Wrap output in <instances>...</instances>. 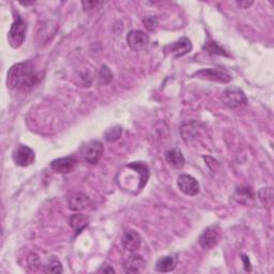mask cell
<instances>
[{"label":"cell","mask_w":274,"mask_h":274,"mask_svg":"<svg viewBox=\"0 0 274 274\" xmlns=\"http://www.w3.org/2000/svg\"><path fill=\"white\" fill-rule=\"evenodd\" d=\"M42 78L40 72L31 61L15 63L9 70L7 75V86L10 89L28 90L35 87Z\"/></svg>","instance_id":"obj_1"},{"label":"cell","mask_w":274,"mask_h":274,"mask_svg":"<svg viewBox=\"0 0 274 274\" xmlns=\"http://www.w3.org/2000/svg\"><path fill=\"white\" fill-rule=\"evenodd\" d=\"M221 100L226 107L231 110L239 111L244 108L247 104V99L244 92L238 87H229L222 93Z\"/></svg>","instance_id":"obj_2"},{"label":"cell","mask_w":274,"mask_h":274,"mask_svg":"<svg viewBox=\"0 0 274 274\" xmlns=\"http://www.w3.org/2000/svg\"><path fill=\"white\" fill-rule=\"evenodd\" d=\"M27 31V24L21 16H16L12 24V26L8 34V41L11 47L18 48L25 41Z\"/></svg>","instance_id":"obj_3"},{"label":"cell","mask_w":274,"mask_h":274,"mask_svg":"<svg viewBox=\"0 0 274 274\" xmlns=\"http://www.w3.org/2000/svg\"><path fill=\"white\" fill-rule=\"evenodd\" d=\"M104 147L103 144L100 141H90L88 142L84 147L81 148V156L84 160L89 164H97L101 157H103Z\"/></svg>","instance_id":"obj_4"},{"label":"cell","mask_w":274,"mask_h":274,"mask_svg":"<svg viewBox=\"0 0 274 274\" xmlns=\"http://www.w3.org/2000/svg\"><path fill=\"white\" fill-rule=\"evenodd\" d=\"M12 157H13V161L17 166L27 167L35 163L36 154L33 149L27 147V146L21 145L14 150Z\"/></svg>","instance_id":"obj_5"},{"label":"cell","mask_w":274,"mask_h":274,"mask_svg":"<svg viewBox=\"0 0 274 274\" xmlns=\"http://www.w3.org/2000/svg\"><path fill=\"white\" fill-rule=\"evenodd\" d=\"M191 50H192V43L188 38H181V39L164 47V52L169 54L175 59L189 54Z\"/></svg>","instance_id":"obj_6"},{"label":"cell","mask_w":274,"mask_h":274,"mask_svg":"<svg viewBox=\"0 0 274 274\" xmlns=\"http://www.w3.org/2000/svg\"><path fill=\"white\" fill-rule=\"evenodd\" d=\"M220 231L218 225L208 227L199 237V244L203 250H211L220 241Z\"/></svg>","instance_id":"obj_7"},{"label":"cell","mask_w":274,"mask_h":274,"mask_svg":"<svg viewBox=\"0 0 274 274\" xmlns=\"http://www.w3.org/2000/svg\"><path fill=\"white\" fill-rule=\"evenodd\" d=\"M76 165H78V160H76L75 157L71 156L61 158H56V160L50 162L49 167L57 174L65 175L72 173Z\"/></svg>","instance_id":"obj_8"},{"label":"cell","mask_w":274,"mask_h":274,"mask_svg":"<svg viewBox=\"0 0 274 274\" xmlns=\"http://www.w3.org/2000/svg\"><path fill=\"white\" fill-rule=\"evenodd\" d=\"M177 186L183 194L188 196H196L199 193V183L194 177L190 175H181L178 178Z\"/></svg>","instance_id":"obj_9"},{"label":"cell","mask_w":274,"mask_h":274,"mask_svg":"<svg viewBox=\"0 0 274 274\" xmlns=\"http://www.w3.org/2000/svg\"><path fill=\"white\" fill-rule=\"evenodd\" d=\"M149 37L142 30H131L126 36V42L134 50H142L148 46Z\"/></svg>","instance_id":"obj_10"},{"label":"cell","mask_w":274,"mask_h":274,"mask_svg":"<svg viewBox=\"0 0 274 274\" xmlns=\"http://www.w3.org/2000/svg\"><path fill=\"white\" fill-rule=\"evenodd\" d=\"M67 203L69 209H71L72 211L80 212L90 205V198L84 193L74 192L68 195Z\"/></svg>","instance_id":"obj_11"},{"label":"cell","mask_w":274,"mask_h":274,"mask_svg":"<svg viewBox=\"0 0 274 274\" xmlns=\"http://www.w3.org/2000/svg\"><path fill=\"white\" fill-rule=\"evenodd\" d=\"M194 76H197V78H203V79L222 82V84H228V82L232 80L231 75H228L227 73L223 72V71H219V70H214V69L201 70V71L196 72L194 74Z\"/></svg>","instance_id":"obj_12"},{"label":"cell","mask_w":274,"mask_h":274,"mask_svg":"<svg viewBox=\"0 0 274 274\" xmlns=\"http://www.w3.org/2000/svg\"><path fill=\"white\" fill-rule=\"evenodd\" d=\"M142 244V239L135 231H126L122 237V245L126 251L135 252Z\"/></svg>","instance_id":"obj_13"},{"label":"cell","mask_w":274,"mask_h":274,"mask_svg":"<svg viewBox=\"0 0 274 274\" xmlns=\"http://www.w3.org/2000/svg\"><path fill=\"white\" fill-rule=\"evenodd\" d=\"M234 199L243 206H251L255 201V194L248 187H241L235 190Z\"/></svg>","instance_id":"obj_14"},{"label":"cell","mask_w":274,"mask_h":274,"mask_svg":"<svg viewBox=\"0 0 274 274\" xmlns=\"http://www.w3.org/2000/svg\"><path fill=\"white\" fill-rule=\"evenodd\" d=\"M145 266V260L139 255H132L127 257L123 264L124 271L126 273H137L141 271Z\"/></svg>","instance_id":"obj_15"},{"label":"cell","mask_w":274,"mask_h":274,"mask_svg":"<svg viewBox=\"0 0 274 274\" xmlns=\"http://www.w3.org/2000/svg\"><path fill=\"white\" fill-rule=\"evenodd\" d=\"M177 255H168V256L162 257L157 260V263L156 265V270L157 272H171L175 270V268L177 266Z\"/></svg>","instance_id":"obj_16"},{"label":"cell","mask_w":274,"mask_h":274,"mask_svg":"<svg viewBox=\"0 0 274 274\" xmlns=\"http://www.w3.org/2000/svg\"><path fill=\"white\" fill-rule=\"evenodd\" d=\"M69 224L72 227L75 235L80 234L89 224V219L81 213H75L70 216Z\"/></svg>","instance_id":"obj_17"},{"label":"cell","mask_w":274,"mask_h":274,"mask_svg":"<svg viewBox=\"0 0 274 274\" xmlns=\"http://www.w3.org/2000/svg\"><path fill=\"white\" fill-rule=\"evenodd\" d=\"M127 166L135 170L139 175V183H141V190H142L146 184H147L150 176L148 165L142 162H134L131 164H127Z\"/></svg>","instance_id":"obj_18"},{"label":"cell","mask_w":274,"mask_h":274,"mask_svg":"<svg viewBox=\"0 0 274 274\" xmlns=\"http://www.w3.org/2000/svg\"><path fill=\"white\" fill-rule=\"evenodd\" d=\"M166 161L167 163L170 165L171 167L180 169L184 166V163H186V160H184V157L182 155V152L179 149H171L168 150L166 152Z\"/></svg>","instance_id":"obj_19"},{"label":"cell","mask_w":274,"mask_h":274,"mask_svg":"<svg viewBox=\"0 0 274 274\" xmlns=\"http://www.w3.org/2000/svg\"><path fill=\"white\" fill-rule=\"evenodd\" d=\"M193 122L191 123H186L183 124L181 127V133H182V136L184 141H192V139H195L197 136V133H198V129H197L196 123L195 126L192 127Z\"/></svg>","instance_id":"obj_20"},{"label":"cell","mask_w":274,"mask_h":274,"mask_svg":"<svg viewBox=\"0 0 274 274\" xmlns=\"http://www.w3.org/2000/svg\"><path fill=\"white\" fill-rule=\"evenodd\" d=\"M98 79H99V84L100 85H108L111 84L113 80V73L110 69H108L106 66H102L99 70V74H98Z\"/></svg>","instance_id":"obj_21"},{"label":"cell","mask_w":274,"mask_h":274,"mask_svg":"<svg viewBox=\"0 0 274 274\" xmlns=\"http://www.w3.org/2000/svg\"><path fill=\"white\" fill-rule=\"evenodd\" d=\"M259 200L266 207H270L273 202V192L271 188H264L258 193Z\"/></svg>","instance_id":"obj_22"},{"label":"cell","mask_w":274,"mask_h":274,"mask_svg":"<svg viewBox=\"0 0 274 274\" xmlns=\"http://www.w3.org/2000/svg\"><path fill=\"white\" fill-rule=\"evenodd\" d=\"M121 133H122V129H121V126H118V125L113 126L105 132L104 137L106 139V142L114 143V142L118 141V139L120 138Z\"/></svg>","instance_id":"obj_23"},{"label":"cell","mask_w":274,"mask_h":274,"mask_svg":"<svg viewBox=\"0 0 274 274\" xmlns=\"http://www.w3.org/2000/svg\"><path fill=\"white\" fill-rule=\"evenodd\" d=\"M203 49L210 55H220V56H228L227 53L222 47H220L215 42H208L203 46Z\"/></svg>","instance_id":"obj_24"},{"label":"cell","mask_w":274,"mask_h":274,"mask_svg":"<svg viewBox=\"0 0 274 274\" xmlns=\"http://www.w3.org/2000/svg\"><path fill=\"white\" fill-rule=\"evenodd\" d=\"M62 271H63L62 265L60 261L57 260L56 258L50 259L46 264L45 268H44V272H47V273H61Z\"/></svg>","instance_id":"obj_25"},{"label":"cell","mask_w":274,"mask_h":274,"mask_svg":"<svg viewBox=\"0 0 274 274\" xmlns=\"http://www.w3.org/2000/svg\"><path fill=\"white\" fill-rule=\"evenodd\" d=\"M143 23L145 25V27L149 31H155L157 28V25H158L156 16H147L146 18H144Z\"/></svg>","instance_id":"obj_26"},{"label":"cell","mask_w":274,"mask_h":274,"mask_svg":"<svg viewBox=\"0 0 274 274\" xmlns=\"http://www.w3.org/2000/svg\"><path fill=\"white\" fill-rule=\"evenodd\" d=\"M28 261H29V266L30 267H38L40 265V259H39V256L36 254H31L29 258H28Z\"/></svg>","instance_id":"obj_27"},{"label":"cell","mask_w":274,"mask_h":274,"mask_svg":"<svg viewBox=\"0 0 274 274\" xmlns=\"http://www.w3.org/2000/svg\"><path fill=\"white\" fill-rule=\"evenodd\" d=\"M98 272H103V273H115V270L113 269V268L111 266H108V265H104V266H102L100 269L98 270Z\"/></svg>","instance_id":"obj_28"},{"label":"cell","mask_w":274,"mask_h":274,"mask_svg":"<svg viewBox=\"0 0 274 274\" xmlns=\"http://www.w3.org/2000/svg\"><path fill=\"white\" fill-rule=\"evenodd\" d=\"M82 4V7H84V9H94L95 7V4H99V2H95V1H82L81 2Z\"/></svg>","instance_id":"obj_29"},{"label":"cell","mask_w":274,"mask_h":274,"mask_svg":"<svg viewBox=\"0 0 274 274\" xmlns=\"http://www.w3.org/2000/svg\"><path fill=\"white\" fill-rule=\"evenodd\" d=\"M242 260H243V263H244L245 270L250 272V271L252 270V267H251V264H250V260H248V258L245 256V255H242Z\"/></svg>","instance_id":"obj_30"},{"label":"cell","mask_w":274,"mask_h":274,"mask_svg":"<svg viewBox=\"0 0 274 274\" xmlns=\"http://www.w3.org/2000/svg\"><path fill=\"white\" fill-rule=\"evenodd\" d=\"M237 3H238L240 8L247 9L248 7H251V5L253 4V1H240V2H237Z\"/></svg>","instance_id":"obj_31"},{"label":"cell","mask_w":274,"mask_h":274,"mask_svg":"<svg viewBox=\"0 0 274 274\" xmlns=\"http://www.w3.org/2000/svg\"><path fill=\"white\" fill-rule=\"evenodd\" d=\"M23 5H29V4H34L35 2H21Z\"/></svg>","instance_id":"obj_32"}]
</instances>
